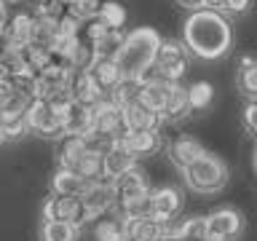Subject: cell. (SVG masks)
Wrapping results in <instances>:
<instances>
[{"label": "cell", "mask_w": 257, "mask_h": 241, "mask_svg": "<svg viewBox=\"0 0 257 241\" xmlns=\"http://www.w3.org/2000/svg\"><path fill=\"white\" fill-rule=\"evenodd\" d=\"M120 145L140 161V158L161 153V148H164V134L161 132H128L123 140H120Z\"/></svg>", "instance_id": "14"}, {"label": "cell", "mask_w": 257, "mask_h": 241, "mask_svg": "<svg viewBox=\"0 0 257 241\" xmlns=\"http://www.w3.org/2000/svg\"><path fill=\"white\" fill-rule=\"evenodd\" d=\"M59 3H64V6H67V3H72V0H59Z\"/></svg>", "instance_id": "45"}, {"label": "cell", "mask_w": 257, "mask_h": 241, "mask_svg": "<svg viewBox=\"0 0 257 241\" xmlns=\"http://www.w3.org/2000/svg\"><path fill=\"white\" fill-rule=\"evenodd\" d=\"M188 48L174 38H161L158 54H156V70L169 83H182V75L188 70Z\"/></svg>", "instance_id": "4"}, {"label": "cell", "mask_w": 257, "mask_h": 241, "mask_svg": "<svg viewBox=\"0 0 257 241\" xmlns=\"http://www.w3.org/2000/svg\"><path fill=\"white\" fill-rule=\"evenodd\" d=\"M190 112V104H188V86L182 83H172V91L166 96V104H164V112H161V118L166 120V124H177V120H182L185 115Z\"/></svg>", "instance_id": "19"}, {"label": "cell", "mask_w": 257, "mask_h": 241, "mask_svg": "<svg viewBox=\"0 0 257 241\" xmlns=\"http://www.w3.org/2000/svg\"><path fill=\"white\" fill-rule=\"evenodd\" d=\"M0 110H3V102H0Z\"/></svg>", "instance_id": "46"}, {"label": "cell", "mask_w": 257, "mask_h": 241, "mask_svg": "<svg viewBox=\"0 0 257 241\" xmlns=\"http://www.w3.org/2000/svg\"><path fill=\"white\" fill-rule=\"evenodd\" d=\"M204 8H209V11H225V0H204Z\"/></svg>", "instance_id": "40"}, {"label": "cell", "mask_w": 257, "mask_h": 241, "mask_svg": "<svg viewBox=\"0 0 257 241\" xmlns=\"http://www.w3.org/2000/svg\"><path fill=\"white\" fill-rule=\"evenodd\" d=\"M244 230V217L236 209H217L206 217V241H228Z\"/></svg>", "instance_id": "10"}, {"label": "cell", "mask_w": 257, "mask_h": 241, "mask_svg": "<svg viewBox=\"0 0 257 241\" xmlns=\"http://www.w3.org/2000/svg\"><path fill=\"white\" fill-rule=\"evenodd\" d=\"M169 91H172V83H169V80H153V83H145L140 88V102L145 107H150L153 112H164Z\"/></svg>", "instance_id": "23"}, {"label": "cell", "mask_w": 257, "mask_h": 241, "mask_svg": "<svg viewBox=\"0 0 257 241\" xmlns=\"http://www.w3.org/2000/svg\"><path fill=\"white\" fill-rule=\"evenodd\" d=\"M123 120H126L128 132H161L164 134V126H166L161 112H153L142 102H134L128 107H123Z\"/></svg>", "instance_id": "13"}, {"label": "cell", "mask_w": 257, "mask_h": 241, "mask_svg": "<svg viewBox=\"0 0 257 241\" xmlns=\"http://www.w3.org/2000/svg\"><path fill=\"white\" fill-rule=\"evenodd\" d=\"M0 75H3V72H0Z\"/></svg>", "instance_id": "48"}, {"label": "cell", "mask_w": 257, "mask_h": 241, "mask_svg": "<svg viewBox=\"0 0 257 241\" xmlns=\"http://www.w3.org/2000/svg\"><path fill=\"white\" fill-rule=\"evenodd\" d=\"M252 6V0H225V11L228 14H244Z\"/></svg>", "instance_id": "38"}, {"label": "cell", "mask_w": 257, "mask_h": 241, "mask_svg": "<svg viewBox=\"0 0 257 241\" xmlns=\"http://www.w3.org/2000/svg\"><path fill=\"white\" fill-rule=\"evenodd\" d=\"M123 38H126L123 30H110L102 40H96V43H94L96 59H115L118 51H120V46H123Z\"/></svg>", "instance_id": "31"}, {"label": "cell", "mask_w": 257, "mask_h": 241, "mask_svg": "<svg viewBox=\"0 0 257 241\" xmlns=\"http://www.w3.org/2000/svg\"><path fill=\"white\" fill-rule=\"evenodd\" d=\"M99 19L107 24L110 30H123V24L128 19V14H126V8L118 3V0H102V6H99Z\"/></svg>", "instance_id": "30"}, {"label": "cell", "mask_w": 257, "mask_h": 241, "mask_svg": "<svg viewBox=\"0 0 257 241\" xmlns=\"http://www.w3.org/2000/svg\"><path fill=\"white\" fill-rule=\"evenodd\" d=\"M244 126L257 137V99L246 104V110H244Z\"/></svg>", "instance_id": "37"}, {"label": "cell", "mask_w": 257, "mask_h": 241, "mask_svg": "<svg viewBox=\"0 0 257 241\" xmlns=\"http://www.w3.org/2000/svg\"><path fill=\"white\" fill-rule=\"evenodd\" d=\"M198 241H206V238H198Z\"/></svg>", "instance_id": "47"}, {"label": "cell", "mask_w": 257, "mask_h": 241, "mask_svg": "<svg viewBox=\"0 0 257 241\" xmlns=\"http://www.w3.org/2000/svg\"><path fill=\"white\" fill-rule=\"evenodd\" d=\"M233 43V30L228 16L220 11H209V8H198L190 11V16L182 24V46L188 54L198 56V59H220L230 51Z\"/></svg>", "instance_id": "1"}, {"label": "cell", "mask_w": 257, "mask_h": 241, "mask_svg": "<svg viewBox=\"0 0 257 241\" xmlns=\"http://www.w3.org/2000/svg\"><path fill=\"white\" fill-rule=\"evenodd\" d=\"M252 166H254V172H257V148H254V156H252Z\"/></svg>", "instance_id": "42"}, {"label": "cell", "mask_w": 257, "mask_h": 241, "mask_svg": "<svg viewBox=\"0 0 257 241\" xmlns=\"http://www.w3.org/2000/svg\"><path fill=\"white\" fill-rule=\"evenodd\" d=\"M72 172L80 174L86 182H96V180H104L102 177V156H94V153H83V158L72 166Z\"/></svg>", "instance_id": "33"}, {"label": "cell", "mask_w": 257, "mask_h": 241, "mask_svg": "<svg viewBox=\"0 0 257 241\" xmlns=\"http://www.w3.org/2000/svg\"><path fill=\"white\" fill-rule=\"evenodd\" d=\"M107 32H110V27L99 19V16H94V19H88V22L80 24V38L88 40L91 46L96 43V40H102L104 35H107Z\"/></svg>", "instance_id": "35"}, {"label": "cell", "mask_w": 257, "mask_h": 241, "mask_svg": "<svg viewBox=\"0 0 257 241\" xmlns=\"http://www.w3.org/2000/svg\"><path fill=\"white\" fill-rule=\"evenodd\" d=\"M88 75L94 78V83L99 86L104 94H110L112 88L118 86V80L123 78V75H120V67H118L115 59H96V62L91 64V70H88Z\"/></svg>", "instance_id": "20"}, {"label": "cell", "mask_w": 257, "mask_h": 241, "mask_svg": "<svg viewBox=\"0 0 257 241\" xmlns=\"http://www.w3.org/2000/svg\"><path fill=\"white\" fill-rule=\"evenodd\" d=\"M6 142V137H3V126H0V145H3Z\"/></svg>", "instance_id": "43"}, {"label": "cell", "mask_w": 257, "mask_h": 241, "mask_svg": "<svg viewBox=\"0 0 257 241\" xmlns=\"http://www.w3.org/2000/svg\"><path fill=\"white\" fill-rule=\"evenodd\" d=\"M238 91L249 96V99H257V59L254 56H241L238 62Z\"/></svg>", "instance_id": "24"}, {"label": "cell", "mask_w": 257, "mask_h": 241, "mask_svg": "<svg viewBox=\"0 0 257 241\" xmlns=\"http://www.w3.org/2000/svg\"><path fill=\"white\" fill-rule=\"evenodd\" d=\"M99 6H102V0H72V3H67V14L75 16V19L83 24V22L94 19V16L99 14Z\"/></svg>", "instance_id": "34"}, {"label": "cell", "mask_w": 257, "mask_h": 241, "mask_svg": "<svg viewBox=\"0 0 257 241\" xmlns=\"http://www.w3.org/2000/svg\"><path fill=\"white\" fill-rule=\"evenodd\" d=\"M67 91H70L72 99H75L78 104H83V107H94L99 99H104V96H107L99 86L94 83V78L88 75L86 70H72V72H70Z\"/></svg>", "instance_id": "12"}, {"label": "cell", "mask_w": 257, "mask_h": 241, "mask_svg": "<svg viewBox=\"0 0 257 241\" xmlns=\"http://www.w3.org/2000/svg\"><path fill=\"white\" fill-rule=\"evenodd\" d=\"M94 238L96 241H128L123 217L115 212V217H104V220H99L96 228H94Z\"/></svg>", "instance_id": "27"}, {"label": "cell", "mask_w": 257, "mask_h": 241, "mask_svg": "<svg viewBox=\"0 0 257 241\" xmlns=\"http://www.w3.org/2000/svg\"><path fill=\"white\" fill-rule=\"evenodd\" d=\"M0 14H6V3H3V0H0Z\"/></svg>", "instance_id": "44"}, {"label": "cell", "mask_w": 257, "mask_h": 241, "mask_svg": "<svg viewBox=\"0 0 257 241\" xmlns=\"http://www.w3.org/2000/svg\"><path fill=\"white\" fill-rule=\"evenodd\" d=\"M134 166H140V161H137L120 142H115L102 156V177H104V180H110V182L115 180V177H120L123 172H128V169H134Z\"/></svg>", "instance_id": "16"}, {"label": "cell", "mask_w": 257, "mask_h": 241, "mask_svg": "<svg viewBox=\"0 0 257 241\" xmlns=\"http://www.w3.org/2000/svg\"><path fill=\"white\" fill-rule=\"evenodd\" d=\"M56 35H59V30H56V22L43 19V16H35V19H32L30 46H38V48H46V51H51Z\"/></svg>", "instance_id": "25"}, {"label": "cell", "mask_w": 257, "mask_h": 241, "mask_svg": "<svg viewBox=\"0 0 257 241\" xmlns=\"http://www.w3.org/2000/svg\"><path fill=\"white\" fill-rule=\"evenodd\" d=\"M80 238V228L62 220H46L40 228V241H78Z\"/></svg>", "instance_id": "26"}, {"label": "cell", "mask_w": 257, "mask_h": 241, "mask_svg": "<svg viewBox=\"0 0 257 241\" xmlns=\"http://www.w3.org/2000/svg\"><path fill=\"white\" fill-rule=\"evenodd\" d=\"M182 212V193L174 185H161V188L150 190V217L158 222L174 220Z\"/></svg>", "instance_id": "11"}, {"label": "cell", "mask_w": 257, "mask_h": 241, "mask_svg": "<svg viewBox=\"0 0 257 241\" xmlns=\"http://www.w3.org/2000/svg\"><path fill=\"white\" fill-rule=\"evenodd\" d=\"M30 96H24V94H19V91H14L8 99H3V110L0 112H27V107H30Z\"/></svg>", "instance_id": "36"}, {"label": "cell", "mask_w": 257, "mask_h": 241, "mask_svg": "<svg viewBox=\"0 0 257 241\" xmlns=\"http://www.w3.org/2000/svg\"><path fill=\"white\" fill-rule=\"evenodd\" d=\"M86 206V214L88 220H99L107 212H115V190H112V182L110 180H96V182H88V188L83 190L80 196Z\"/></svg>", "instance_id": "9"}, {"label": "cell", "mask_w": 257, "mask_h": 241, "mask_svg": "<svg viewBox=\"0 0 257 241\" xmlns=\"http://www.w3.org/2000/svg\"><path fill=\"white\" fill-rule=\"evenodd\" d=\"M128 241H164L161 222L153 217H140V220H123Z\"/></svg>", "instance_id": "21"}, {"label": "cell", "mask_w": 257, "mask_h": 241, "mask_svg": "<svg viewBox=\"0 0 257 241\" xmlns=\"http://www.w3.org/2000/svg\"><path fill=\"white\" fill-rule=\"evenodd\" d=\"M0 126H3L6 140H22V137L30 134L27 115L24 112H0Z\"/></svg>", "instance_id": "29"}, {"label": "cell", "mask_w": 257, "mask_h": 241, "mask_svg": "<svg viewBox=\"0 0 257 241\" xmlns=\"http://www.w3.org/2000/svg\"><path fill=\"white\" fill-rule=\"evenodd\" d=\"M182 177L188 188H193L196 193H217L228 182V166L214 153L204 150V156H198L190 166L182 169Z\"/></svg>", "instance_id": "3"}, {"label": "cell", "mask_w": 257, "mask_h": 241, "mask_svg": "<svg viewBox=\"0 0 257 241\" xmlns=\"http://www.w3.org/2000/svg\"><path fill=\"white\" fill-rule=\"evenodd\" d=\"M91 112H94V132L107 134L115 142H120L128 134V126H126V120H123V110H120L115 102H110L107 96L96 102L94 107H91Z\"/></svg>", "instance_id": "6"}, {"label": "cell", "mask_w": 257, "mask_h": 241, "mask_svg": "<svg viewBox=\"0 0 257 241\" xmlns=\"http://www.w3.org/2000/svg\"><path fill=\"white\" fill-rule=\"evenodd\" d=\"M140 83H137L134 78H120L118 80V86L112 88V91L107 94V99L110 102H115L120 110L128 107V104H134V102H140Z\"/></svg>", "instance_id": "28"}, {"label": "cell", "mask_w": 257, "mask_h": 241, "mask_svg": "<svg viewBox=\"0 0 257 241\" xmlns=\"http://www.w3.org/2000/svg\"><path fill=\"white\" fill-rule=\"evenodd\" d=\"M214 99V88L206 80H196V83L188 86V104L190 110H206Z\"/></svg>", "instance_id": "32"}, {"label": "cell", "mask_w": 257, "mask_h": 241, "mask_svg": "<svg viewBox=\"0 0 257 241\" xmlns=\"http://www.w3.org/2000/svg\"><path fill=\"white\" fill-rule=\"evenodd\" d=\"M3 3H6V8H8V6H19V3H24V0H3Z\"/></svg>", "instance_id": "41"}, {"label": "cell", "mask_w": 257, "mask_h": 241, "mask_svg": "<svg viewBox=\"0 0 257 241\" xmlns=\"http://www.w3.org/2000/svg\"><path fill=\"white\" fill-rule=\"evenodd\" d=\"M43 220H62L70 222L75 228H83L88 222L86 206L80 198H64V196H48V201L43 204Z\"/></svg>", "instance_id": "8"}, {"label": "cell", "mask_w": 257, "mask_h": 241, "mask_svg": "<svg viewBox=\"0 0 257 241\" xmlns=\"http://www.w3.org/2000/svg\"><path fill=\"white\" fill-rule=\"evenodd\" d=\"M182 8H188V11H198V8H204V0H177Z\"/></svg>", "instance_id": "39"}, {"label": "cell", "mask_w": 257, "mask_h": 241, "mask_svg": "<svg viewBox=\"0 0 257 241\" xmlns=\"http://www.w3.org/2000/svg\"><path fill=\"white\" fill-rule=\"evenodd\" d=\"M198 156H204V145H201L196 137L182 134V137H177V140L169 145V161H172L180 172L185 166H190Z\"/></svg>", "instance_id": "17"}, {"label": "cell", "mask_w": 257, "mask_h": 241, "mask_svg": "<svg viewBox=\"0 0 257 241\" xmlns=\"http://www.w3.org/2000/svg\"><path fill=\"white\" fill-rule=\"evenodd\" d=\"M32 19H35V14H30V11H16L14 16H8L3 48H16V51H22L24 46H30Z\"/></svg>", "instance_id": "15"}, {"label": "cell", "mask_w": 257, "mask_h": 241, "mask_svg": "<svg viewBox=\"0 0 257 241\" xmlns=\"http://www.w3.org/2000/svg\"><path fill=\"white\" fill-rule=\"evenodd\" d=\"M24 115H27V126L32 134L46 137V140H59V137H64L62 120L56 118V112L51 110V104L46 99H32Z\"/></svg>", "instance_id": "5"}, {"label": "cell", "mask_w": 257, "mask_h": 241, "mask_svg": "<svg viewBox=\"0 0 257 241\" xmlns=\"http://www.w3.org/2000/svg\"><path fill=\"white\" fill-rule=\"evenodd\" d=\"M112 190H115V209H123L128 204H134V201L150 196V185L145 180V172L140 166H134L120 177H115L112 180Z\"/></svg>", "instance_id": "7"}, {"label": "cell", "mask_w": 257, "mask_h": 241, "mask_svg": "<svg viewBox=\"0 0 257 241\" xmlns=\"http://www.w3.org/2000/svg\"><path fill=\"white\" fill-rule=\"evenodd\" d=\"M83 153H86L83 137H59L56 140V164H59V169H72L83 158Z\"/></svg>", "instance_id": "22"}, {"label": "cell", "mask_w": 257, "mask_h": 241, "mask_svg": "<svg viewBox=\"0 0 257 241\" xmlns=\"http://www.w3.org/2000/svg\"><path fill=\"white\" fill-rule=\"evenodd\" d=\"M88 188V182L80 174H75L72 169H56L51 177V193L64 198H80L83 190Z\"/></svg>", "instance_id": "18"}, {"label": "cell", "mask_w": 257, "mask_h": 241, "mask_svg": "<svg viewBox=\"0 0 257 241\" xmlns=\"http://www.w3.org/2000/svg\"><path fill=\"white\" fill-rule=\"evenodd\" d=\"M158 46H161V35H158L156 27H148V24H145V27L132 30L123 38V46H120V51L115 56V62L120 67V75L123 78H137L142 70L153 67Z\"/></svg>", "instance_id": "2"}]
</instances>
